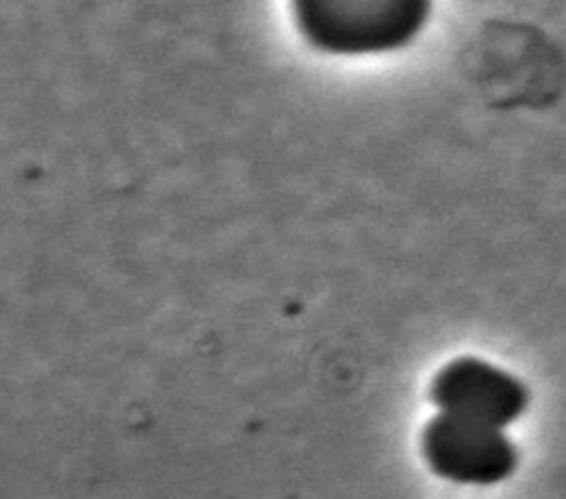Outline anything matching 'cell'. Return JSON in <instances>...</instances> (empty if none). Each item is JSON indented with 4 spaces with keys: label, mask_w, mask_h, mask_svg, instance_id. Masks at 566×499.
I'll list each match as a JSON object with an SVG mask.
<instances>
[{
    "label": "cell",
    "mask_w": 566,
    "mask_h": 499,
    "mask_svg": "<svg viewBox=\"0 0 566 499\" xmlns=\"http://www.w3.org/2000/svg\"><path fill=\"white\" fill-rule=\"evenodd\" d=\"M428 14L430 3L421 0L295 3L296 22L308 42L335 54L402 47L424 26Z\"/></svg>",
    "instance_id": "obj_1"
},
{
    "label": "cell",
    "mask_w": 566,
    "mask_h": 499,
    "mask_svg": "<svg viewBox=\"0 0 566 499\" xmlns=\"http://www.w3.org/2000/svg\"><path fill=\"white\" fill-rule=\"evenodd\" d=\"M422 450L434 473L457 484H499L517 464L516 449L501 428L444 412L428 424Z\"/></svg>",
    "instance_id": "obj_2"
},
{
    "label": "cell",
    "mask_w": 566,
    "mask_h": 499,
    "mask_svg": "<svg viewBox=\"0 0 566 499\" xmlns=\"http://www.w3.org/2000/svg\"><path fill=\"white\" fill-rule=\"evenodd\" d=\"M431 394L442 412L495 428L516 421L528 403L522 383L478 359H460L446 367Z\"/></svg>",
    "instance_id": "obj_3"
}]
</instances>
